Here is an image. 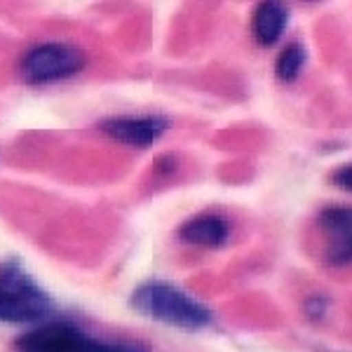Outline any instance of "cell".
Masks as SVG:
<instances>
[{
    "label": "cell",
    "mask_w": 352,
    "mask_h": 352,
    "mask_svg": "<svg viewBox=\"0 0 352 352\" xmlns=\"http://www.w3.org/2000/svg\"><path fill=\"white\" fill-rule=\"evenodd\" d=\"M16 352H151L141 343H116L85 333L71 322H47L14 340Z\"/></svg>",
    "instance_id": "3"
},
{
    "label": "cell",
    "mask_w": 352,
    "mask_h": 352,
    "mask_svg": "<svg viewBox=\"0 0 352 352\" xmlns=\"http://www.w3.org/2000/svg\"><path fill=\"white\" fill-rule=\"evenodd\" d=\"M289 24V10L282 3H265L256 5L252 16V33L254 41L261 47H272L275 43H280V38L285 36V28Z\"/></svg>",
    "instance_id": "8"
},
{
    "label": "cell",
    "mask_w": 352,
    "mask_h": 352,
    "mask_svg": "<svg viewBox=\"0 0 352 352\" xmlns=\"http://www.w3.org/2000/svg\"><path fill=\"white\" fill-rule=\"evenodd\" d=\"M331 181L338 186V188H343V190L352 192V162L343 164V167H338L336 172H333Z\"/></svg>",
    "instance_id": "10"
},
{
    "label": "cell",
    "mask_w": 352,
    "mask_h": 352,
    "mask_svg": "<svg viewBox=\"0 0 352 352\" xmlns=\"http://www.w3.org/2000/svg\"><path fill=\"white\" fill-rule=\"evenodd\" d=\"M132 308L155 322L176 329H188V331L209 327L214 320L212 310L204 303L192 298L184 289L160 280H151L136 287L132 294Z\"/></svg>",
    "instance_id": "2"
},
{
    "label": "cell",
    "mask_w": 352,
    "mask_h": 352,
    "mask_svg": "<svg viewBox=\"0 0 352 352\" xmlns=\"http://www.w3.org/2000/svg\"><path fill=\"white\" fill-rule=\"evenodd\" d=\"M305 61H308V52H305L303 45L292 43L277 54L275 59V76L282 82H294L303 73Z\"/></svg>",
    "instance_id": "9"
},
{
    "label": "cell",
    "mask_w": 352,
    "mask_h": 352,
    "mask_svg": "<svg viewBox=\"0 0 352 352\" xmlns=\"http://www.w3.org/2000/svg\"><path fill=\"white\" fill-rule=\"evenodd\" d=\"M85 68L82 50L66 43H43L21 56L19 73L28 85H50L68 80Z\"/></svg>",
    "instance_id": "4"
},
{
    "label": "cell",
    "mask_w": 352,
    "mask_h": 352,
    "mask_svg": "<svg viewBox=\"0 0 352 352\" xmlns=\"http://www.w3.org/2000/svg\"><path fill=\"white\" fill-rule=\"evenodd\" d=\"M322 240H324V258L329 265L352 263V207L333 204L327 207L317 219Z\"/></svg>",
    "instance_id": "5"
},
{
    "label": "cell",
    "mask_w": 352,
    "mask_h": 352,
    "mask_svg": "<svg viewBox=\"0 0 352 352\" xmlns=\"http://www.w3.org/2000/svg\"><path fill=\"white\" fill-rule=\"evenodd\" d=\"M179 237L192 247L202 249H219L228 242L230 223L219 214H200V217L186 221L179 228Z\"/></svg>",
    "instance_id": "7"
},
{
    "label": "cell",
    "mask_w": 352,
    "mask_h": 352,
    "mask_svg": "<svg viewBox=\"0 0 352 352\" xmlns=\"http://www.w3.org/2000/svg\"><path fill=\"white\" fill-rule=\"evenodd\" d=\"M52 308V296L19 258L0 261V324H38Z\"/></svg>",
    "instance_id": "1"
},
{
    "label": "cell",
    "mask_w": 352,
    "mask_h": 352,
    "mask_svg": "<svg viewBox=\"0 0 352 352\" xmlns=\"http://www.w3.org/2000/svg\"><path fill=\"white\" fill-rule=\"evenodd\" d=\"M99 129L118 144L148 148L169 129V120L160 116H118L101 120Z\"/></svg>",
    "instance_id": "6"
},
{
    "label": "cell",
    "mask_w": 352,
    "mask_h": 352,
    "mask_svg": "<svg viewBox=\"0 0 352 352\" xmlns=\"http://www.w3.org/2000/svg\"><path fill=\"white\" fill-rule=\"evenodd\" d=\"M305 312H308V315L312 317V320H320V317L327 312V300L322 298V296L310 298L308 303H305Z\"/></svg>",
    "instance_id": "11"
}]
</instances>
